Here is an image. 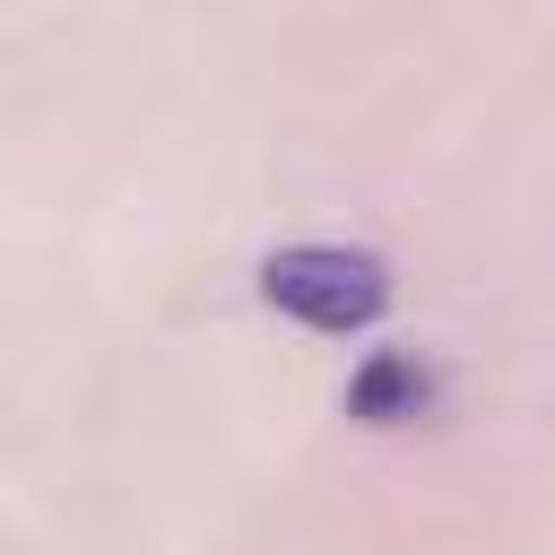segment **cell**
<instances>
[{
    "instance_id": "obj_1",
    "label": "cell",
    "mask_w": 555,
    "mask_h": 555,
    "mask_svg": "<svg viewBox=\"0 0 555 555\" xmlns=\"http://www.w3.org/2000/svg\"><path fill=\"white\" fill-rule=\"evenodd\" d=\"M260 295L321 338H356L390 312V269L356 243H286L260 260Z\"/></svg>"
},
{
    "instance_id": "obj_2",
    "label": "cell",
    "mask_w": 555,
    "mask_h": 555,
    "mask_svg": "<svg viewBox=\"0 0 555 555\" xmlns=\"http://www.w3.org/2000/svg\"><path fill=\"white\" fill-rule=\"evenodd\" d=\"M416 399H425V373H416L408 347H373V356L356 364V382H347V416H364V425L416 416Z\"/></svg>"
}]
</instances>
